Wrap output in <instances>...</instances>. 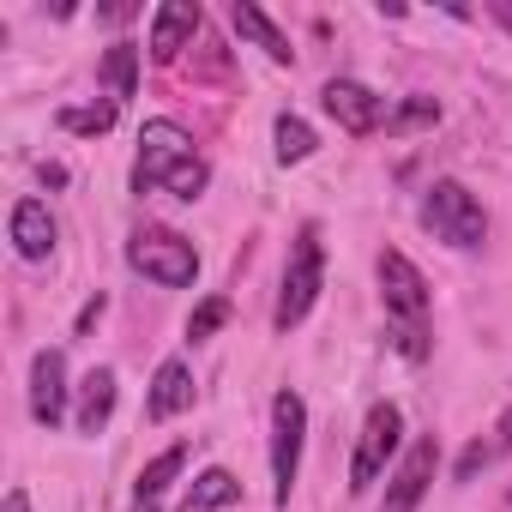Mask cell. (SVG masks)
<instances>
[{
  "mask_svg": "<svg viewBox=\"0 0 512 512\" xmlns=\"http://www.w3.org/2000/svg\"><path fill=\"white\" fill-rule=\"evenodd\" d=\"M320 284H326V253H320V229L308 223L290 247V266H284V290H278V314H272L278 332L308 320V308L320 302Z\"/></svg>",
  "mask_w": 512,
  "mask_h": 512,
  "instance_id": "6da1fadb",
  "label": "cell"
},
{
  "mask_svg": "<svg viewBox=\"0 0 512 512\" xmlns=\"http://www.w3.org/2000/svg\"><path fill=\"white\" fill-rule=\"evenodd\" d=\"M422 223L446 247H482V235H488V217H482V205L464 181H434L428 199H422Z\"/></svg>",
  "mask_w": 512,
  "mask_h": 512,
  "instance_id": "7a4b0ae2",
  "label": "cell"
},
{
  "mask_svg": "<svg viewBox=\"0 0 512 512\" xmlns=\"http://www.w3.org/2000/svg\"><path fill=\"white\" fill-rule=\"evenodd\" d=\"M127 260H133V272H145V278L163 284V290H187V284L199 278V253H193V241H181L175 229H139V235L127 241Z\"/></svg>",
  "mask_w": 512,
  "mask_h": 512,
  "instance_id": "3957f363",
  "label": "cell"
},
{
  "mask_svg": "<svg viewBox=\"0 0 512 512\" xmlns=\"http://www.w3.org/2000/svg\"><path fill=\"white\" fill-rule=\"evenodd\" d=\"M193 139L175 127V121H145L139 133V163H133V193H163L175 181L181 163H193Z\"/></svg>",
  "mask_w": 512,
  "mask_h": 512,
  "instance_id": "277c9868",
  "label": "cell"
},
{
  "mask_svg": "<svg viewBox=\"0 0 512 512\" xmlns=\"http://www.w3.org/2000/svg\"><path fill=\"white\" fill-rule=\"evenodd\" d=\"M302 434H308V404L296 392L272 398V482H278V506H290L296 470H302Z\"/></svg>",
  "mask_w": 512,
  "mask_h": 512,
  "instance_id": "5b68a950",
  "label": "cell"
},
{
  "mask_svg": "<svg viewBox=\"0 0 512 512\" xmlns=\"http://www.w3.org/2000/svg\"><path fill=\"white\" fill-rule=\"evenodd\" d=\"M398 434H404V416L398 404H374L368 422H362V440H356V464H350V494H368L386 470V458L398 452Z\"/></svg>",
  "mask_w": 512,
  "mask_h": 512,
  "instance_id": "8992f818",
  "label": "cell"
},
{
  "mask_svg": "<svg viewBox=\"0 0 512 512\" xmlns=\"http://www.w3.org/2000/svg\"><path fill=\"white\" fill-rule=\"evenodd\" d=\"M434 464H440V440H434V434H422V440L398 458V470H392V482H386V506H380V512H416V506H422V494H428V482H434Z\"/></svg>",
  "mask_w": 512,
  "mask_h": 512,
  "instance_id": "52a82bcc",
  "label": "cell"
},
{
  "mask_svg": "<svg viewBox=\"0 0 512 512\" xmlns=\"http://www.w3.org/2000/svg\"><path fill=\"white\" fill-rule=\"evenodd\" d=\"M380 296H386L392 320H410V326L428 320V284H422V272L404 260V253H380Z\"/></svg>",
  "mask_w": 512,
  "mask_h": 512,
  "instance_id": "ba28073f",
  "label": "cell"
},
{
  "mask_svg": "<svg viewBox=\"0 0 512 512\" xmlns=\"http://www.w3.org/2000/svg\"><path fill=\"white\" fill-rule=\"evenodd\" d=\"M320 103H326V115L344 127V133H374V127H386V103L368 91V85H356V79H332L326 91H320Z\"/></svg>",
  "mask_w": 512,
  "mask_h": 512,
  "instance_id": "9c48e42d",
  "label": "cell"
},
{
  "mask_svg": "<svg viewBox=\"0 0 512 512\" xmlns=\"http://www.w3.org/2000/svg\"><path fill=\"white\" fill-rule=\"evenodd\" d=\"M31 416H37L43 428H55V422L67 416V356H61V350H43V356L31 362Z\"/></svg>",
  "mask_w": 512,
  "mask_h": 512,
  "instance_id": "30bf717a",
  "label": "cell"
},
{
  "mask_svg": "<svg viewBox=\"0 0 512 512\" xmlns=\"http://www.w3.org/2000/svg\"><path fill=\"white\" fill-rule=\"evenodd\" d=\"M193 31H199V7H187V0H169V7H157V13H151V61L169 67V61L193 43Z\"/></svg>",
  "mask_w": 512,
  "mask_h": 512,
  "instance_id": "8fae6325",
  "label": "cell"
},
{
  "mask_svg": "<svg viewBox=\"0 0 512 512\" xmlns=\"http://www.w3.org/2000/svg\"><path fill=\"white\" fill-rule=\"evenodd\" d=\"M13 247H19V260H49L55 253V217H49L43 199L13 205Z\"/></svg>",
  "mask_w": 512,
  "mask_h": 512,
  "instance_id": "7c38bea8",
  "label": "cell"
},
{
  "mask_svg": "<svg viewBox=\"0 0 512 512\" xmlns=\"http://www.w3.org/2000/svg\"><path fill=\"white\" fill-rule=\"evenodd\" d=\"M187 404H193V374H187V362H181V356H169V362L157 368V380H151L145 416H151V422H169V416H181Z\"/></svg>",
  "mask_w": 512,
  "mask_h": 512,
  "instance_id": "4fadbf2b",
  "label": "cell"
},
{
  "mask_svg": "<svg viewBox=\"0 0 512 512\" xmlns=\"http://www.w3.org/2000/svg\"><path fill=\"white\" fill-rule=\"evenodd\" d=\"M229 19H235V31H241V37H247L253 49H266V55H272L278 67H290V61H296L290 37H284V31H278V25H272V19H266L260 7H247V0H235V13H229Z\"/></svg>",
  "mask_w": 512,
  "mask_h": 512,
  "instance_id": "5bb4252c",
  "label": "cell"
},
{
  "mask_svg": "<svg viewBox=\"0 0 512 512\" xmlns=\"http://www.w3.org/2000/svg\"><path fill=\"white\" fill-rule=\"evenodd\" d=\"M115 410V374L109 368H91L85 386H79V434H97Z\"/></svg>",
  "mask_w": 512,
  "mask_h": 512,
  "instance_id": "9a60e30c",
  "label": "cell"
},
{
  "mask_svg": "<svg viewBox=\"0 0 512 512\" xmlns=\"http://www.w3.org/2000/svg\"><path fill=\"white\" fill-rule=\"evenodd\" d=\"M235 500H241V482H235L229 470H205V476L187 488L181 512H223V506H235Z\"/></svg>",
  "mask_w": 512,
  "mask_h": 512,
  "instance_id": "2e32d148",
  "label": "cell"
},
{
  "mask_svg": "<svg viewBox=\"0 0 512 512\" xmlns=\"http://www.w3.org/2000/svg\"><path fill=\"white\" fill-rule=\"evenodd\" d=\"M181 464H187V446H169V452H157L145 470H139V482H133V494H139V506H157L163 500V488L181 476Z\"/></svg>",
  "mask_w": 512,
  "mask_h": 512,
  "instance_id": "e0dca14e",
  "label": "cell"
},
{
  "mask_svg": "<svg viewBox=\"0 0 512 512\" xmlns=\"http://www.w3.org/2000/svg\"><path fill=\"white\" fill-rule=\"evenodd\" d=\"M103 85H109V103H121V97L139 91V49L133 43H115L103 55Z\"/></svg>",
  "mask_w": 512,
  "mask_h": 512,
  "instance_id": "ac0fdd59",
  "label": "cell"
},
{
  "mask_svg": "<svg viewBox=\"0 0 512 512\" xmlns=\"http://www.w3.org/2000/svg\"><path fill=\"white\" fill-rule=\"evenodd\" d=\"M272 133H278V163H302V157H314V145H320L302 115H278Z\"/></svg>",
  "mask_w": 512,
  "mask_h": 512,
  "instance_id": "d6986e66",
  "label": "cell"
},
{
  "mask_svg": "<svg viewBox=\"0 0 512 512\" xmlns=\"http://www.w3.org/2000/svg\"><path fill=\"white\" fill-rule=\"evenodd\" d=\"M434 121H440V103L434 97H404L386 115V133H416V127H434Z\"/></svg>",
  "mask_w": 512,
  "mask_h": 512,
  "instance_id": "ffe728a7",
  "label": "cell"
},
{
  "mask_svg": "<svg viewBox=\"0 0 512 512\" xmlns=\"http://www.w3.org/2000/svg\"><path fill=\"white\" fill-rule=\"evenodd\" d=\"M67 133H109L115 127V103H91V109H61L55 115Z\"/></svg>",
  "mask_w": 512,
  "mask_h": 512,
  "instance_id": "44dd1931",
  "label": "cell"
},
{
  "mask_svg": "<svg viewBox=\"0 0 512 512\" xmlns=\"http://www.w3.org/2000/svg\"><path fill=\"white\" fill-rule=\"evenodd\" d=\"M392 350L404 362H428V326H410V320H392Z\"/></svg>",
  "mask_w": 512,
  "mask_h": 512,
  "instance_id": "7402d4cb",
  "label": "cell"
},
{
  "mask_svg": "<svg viewBox=\"0 0 512 512\" xmlns=\"http://www.w3.org/2000/svg\"><path fill=\"white\" fill-rule=\"evenodd\" d=\"M205 181H211V169H205V157H193V163H181V169H175V181H169L163 193H175V199H199V193H205Z\"/></svg>",
  "mask_w": 512,
  "mask_h": 512,
  "instance_id": "603a6c76",
  "label": "cell"
},
{
  "mask_svg": "<svg viewBox=\"0 0 512 512\" xmlns=\"http://www.w3.org/2000/svg\"><path fill=\"white\" fill-rule=\"evenodd\" d=\"M223 320H229V302H223V296H211V302H199V308H193V320H187V338L199 344V338H211Z\"/></svg>",
  "mask_w": 512,
  "mask_h": 512,
  "instance_id": "cb8c5ba5",
  "label": "cell"
},
{
  "mask_svg": "<svg viewBox=\"0 0 512 512\" xmlns=\"http://www.w3.org/2000/svg\"><path fill=\"white\" fill-rule=\"evenodd\" d=\"M494 458V440H470L464 446V458H458V482H476V470Z\"/></svg>",
  "mask_w": 512,
  "mask_h": 512,
  "instance_id": "d4e9b609",
  "label": "cell"
},
{
  "mask_svg": "<svg viewBox=\"0 0 512 512\" xmlns=\"http://www.w3.org/2000/svg\"><path fill=\"white\" fill-rule=\"evenodd\" d=\"M103 308H109V302H103V296H91V302L79 308V326H73V332H79V338H85V332H97V320H103Z\"/></svg>",
  "mask_w": 512,
  "mask_h": 512,
  "instance_id": "484cf974",
  "label": "cell"
},
{
  "mask_svg": "<svg viewBox=\"0 0 512 512\" xmlns=\"http://www.w3.org/2000/svg\"><path fill=\"white\" fill-rule=\"evenodd\" d=\"M494 452H512V410L494 422Z\"/></svg>",
  "mask_w": 512,
  "mask_h": 512,
  "instance_id": "4316f807",
  "label": "cell"
},
{
  "mask_svg": "<svg viewBox=\"0 0 512 512\" xmlns=\"http://www.w3.org/2000/svg\"><path fill=\"white\" fill-rule=\"evenodd\" d=\"M488 13H494V19H500L506 31H512V0H488Z\"/></svg>",
  "mask_w": 512,
  "mask_h": 512,
  "instance_id": "83f0119b",
  "label": "cell"
},
{
  "mask_svg": "<svg viewBox=\"0 0 512 512\" xmlns=\"http://www.w3.org/2000/svg\"><path fill=\"white\" fill-rule=\"evenodd\" d=\"M7 512H31V500H25V488H13V494H7Z\"/></svg>",
  "mask_w": 512,
  "mask_h": 512,
  "instance_id": "f1b7e54d",
  "label": "cell"
}]
</instances>
